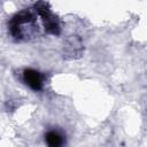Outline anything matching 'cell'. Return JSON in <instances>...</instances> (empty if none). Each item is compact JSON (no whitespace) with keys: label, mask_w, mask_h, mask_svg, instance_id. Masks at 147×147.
<instances>
[{"label":"cell","mask_w":147,"mask_h":147,"mask_svg":"<svg viewBox=\"0 0 147 147\" xmlns=\"http://www.w3.org/2000/svg\"><path fill=\"white\" fill-rule=\"evenodd\" d=\"M24 80L34 91L40 90L42 86V80H41L40 74L32 69H28L24 71Z\"/></svg>","instance_id":"cell-1"},{"label":"cell","mask_w":147,"mask_h":147,"mask_svg":"<svg viewBox=\"0 0 147 147\" xmlns=\"http://www.w3.org/2000/svg\"><path fill=\"white\" fill-rule=\"evenodd\" d=\"M46 142L48 147H62L63 145V138L54 131H51L46 134Z\"/></svg>","instance_id":"cell-2"}]
</instances>
